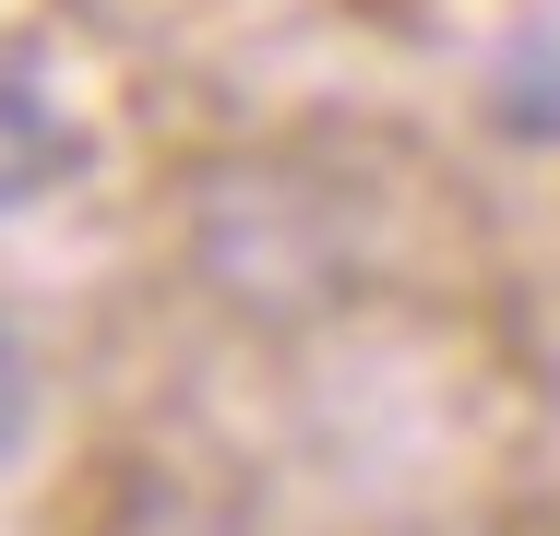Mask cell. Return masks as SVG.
Here are the masks:
<instances>
[{
	"label": "cell",
	"mask_w": 560,
	"mask_h": 536,
	"mask_svg": "<svg viewBox=\"0 0 560 536\" xmlns=\"http://www.w3.org/2000/svg\"><path fill=\"white\" fill-rule=\"evenodd\" d=\"M179 263L226 322L250 334H311L370 287V214L323 155H287V143H250L215 155L191 191H179Z\"/></svg>",
	"instance_id": "6da1fadb"
},
{
	"label": "cell",
	"mask_w": 560,
	"mask_h": 536,
	"mask_svg": "<svg viewBox=\"0 0 560 536\" xmlns=\"http://www.w3.org/2000/svg\"><path fill=\"white\" fill-rule=\"evenodd\" d=\"M72 536H250V525H238V501L203 489L191 465L119 453V465H96V477L72 489Z\"/></svg>",
	"instance_id": "7a4b0ae2"
},
{
	"label": "cell",
	"mask_w": 560,
	"mask_h": 536,
	"mask_svg": "<svg viewBox=\"0 0 560 536\" xmlns=\"http://www.w3.org/2000/svg\"><path fill=\"white\" fill-rule=\"evenodd\" d=\"M72 167H84V131H72V107L48 96L24 60H0V214L48 203Z\"/></svg>",
	"instance_id": "3957f363"
},
{
	"label": "cell",
	"mask_w": 560,
	"mask_h": 536,
	"mask_svg": "<svg viewBox=\"0 0 560 536\" xmlns=\"http://www.w3.org/2000/svg\"><path fill=\"white\" fill-rule=\"evenodd\" d=\"M24 429H36V358H24V334L0 322V465L24 453Z\"/></svg>",
	"instance_id": "277c9868"
}]
</instances>
